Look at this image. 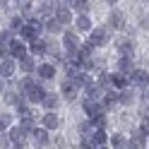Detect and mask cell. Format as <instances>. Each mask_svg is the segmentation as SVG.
Wrapping results in <instances>:
<instances>
[{"label":"cell","mask_w":149,"mask_h":149,"mask_svg":"<svg viewBox=\"0 0 149 149\" xmlns=\"http://www.w3.org/2000/svg\"><path fill=\"white\" fill-rule=\"evenodd\" d=\"M111 34H113V31H111L106 24H104V26H94V29L89 31V39H87V41L94 46V48H104V46L111 43Z\"/></svg>","instance_id":"6da1fadb"},{"label":"cell","mask_w":149,"mask_h":149,"mask_svg":"<svg viewBox=\"0 0 149 149\" xmlns=\"http://www.w3.org/2000/svg\"><path fill=\"white\" fill-rule=\"evenodd\" d=\"M106 26L111 31H125L127 29V19H125V12L123 10H111V15H108V22H106Z\"/></svg>","instance_id":"7a4b0ae2"},{"label":"cell","mask_w":149,"mask_h":149,"mask_svg":"<svg viewBox=\"0 0 149 149\" xmlns=\"http://www.w3.org/2000/svg\"><path fill=\"white\" fill-rule=\"evenodd\" d=\"M34 74L39 77V82H51V79H55V74H58V65H53L51 60L48 63H39Z\"/></svg>","instance_id":"3957f363"},{"label":"cell","mask_w":149,"mask_h":149,"mask_svg":"<svg viewBox=\"0 0 149 149\" xmlns=\"http://www.w3.org/2000/svg\"><path fill=\"white\" fill-rule=\"evenodd\" d=\"M130 84H132L135 89H147L149 87V70L135 68L132 72H130Z\"/></svg>","instance_id":"277c9868"},{"label":"cell","mask_w":149,"mask_h":149,"mask_svg":"<svg viewBox=\"0 0 149 149\" xmlns=\"http://www.w3.org/2000/svg\"><path fill=\"white\" fill-rule=\"evenodd\" d=\"M63 5V0H39V10H36V15L41 17V19H48V17L55 15V10Z\"/></svg>","instance_id":"5b68a950"},{"label":"cell","mask_w":149,"mask_h":149,"mask_svg":"<svg viewBox=\"0 0 149 149\" xmlns=\"http://www.w3.org/2000/svg\"><path fill=\"white\" fill-rule=\"evenodd\" d=\"M82 108H84V116H87L89 120H94L96 116L106 113L104 104H101V101H94V99H84V101H82Z\"/></svg>","instance_id":"8992f818"},{"label":"cell","mask_w":149,"mask_h":149,"mask_svg":"<svg viewBox=\"0 0 149 149\" xmlns=\"http://www.w3.org/2000/svg\"><path fill=\"white\" fill-rule=\"evenodd\" d=\"M60 96H63L65 101H74V99L79 96V87L74 84L72 79L63 77V82H60Z\"/></svg>","instance_id":"52a82bcc"},{"label":"cell","mask_w":149,"mask_h":149,"mask_svg":"<svg viewBox=\"0 0 149 149\" xmlns=\"http://www.w3.org/2000/svg\"><path fill=\"white\" fill-rule=\"evenodd\" d=\"M116 48H118V55H135L137 43L130 36H120V39H116Z\"/></svg>","instance_id":"ba28073f"},{"label":"cell","mask_w":149,"mask_h":149,"mask_svg":"<svg viewBox=\"0 0 149 149\" xmlns=\"http://www.w3.org/2000/svg\"><path fill=\"white\" fill-rule=\"evenodd\" d=\"M10 55L15 60H22V58H26V55H29V43L26 41H22L19 36H17V39L10 43Z\"/></svg>","instance_id":"9c48e42d"},{"label":"cell","mask_w":149,"mask_h":149,"mask_svg":"<svg viewBox=\"0 0 149 149\" xmlns=\"http://www.w3.org/2000/svg\"><path fill=\"white\" fill-rule=\"evenodd\" d=\"M53 17H55V19H58V22L65 26V29H68V26L74 22V12H72V7H70V5H65V3L58 7V10H55V15H53Z\"/></svg>","instance_id":"30bf717a"},{"label":"cell","mask_w":149,"mask_h":149,"mask_svg":"<svg viewBox=\"0 0 149 149\" xmlns=\"http://www.w3.org/2000/svg\"><path fill=\"white\" fill-rule=\"evenodd\" d=\"M31 142L34 147H39V149H46L51 144V132L46 127H34V132H31Z\"/></svg>","instance_id":"8fae6325"},{"label":"cell","mask_w":149,"mask_h":149,"mask_svg":"<svg viewBox=\"0 0 149 149\" xmlns=\"http://www.w3.org/2000/svg\"><path fill=\"white\" fill-rule=\"evenodd\" d=\"M74 31L77 34H89L91 29H94V22H91L89 15H74Z\"/></svg>","instance_id":"7c38bea8"},{"label":"cell","mask_w":149,"mask_h":149,"mask_svg":"<svg viewBox=\"0 0 149 149\" xmlns=\"http://www.w3.org/2000/svg\"><path fill=\"white\" fill-rule=\"evenodd\" d=\"M41 127H46L48 132H55V130L60 127V118L55 111H46V113L41 116Z\"/></svg>","instance_id":"4fadbf2b"},{"label":"cell","mask_w":149,"mask_h":149,"mask_svg":"<svg viewBox=\"0 0 149 149\" xmlns=\"http://www.w3.org/2000/svg\"><path fill=\"white\" fill-rule=\"evenodd\" d=\"M111 87H113L116 91H123V89H127V87H132L130 84V74H123V72H111Z\"/></svg>","instance_id":"5bb4252c"},{"label":"cell","mask_w":149,"mask_h":149,"mask_svg":"<svg viewBox=\"0 0 149 149\" xmlns=\"http://www.w3.org/2000/svg\"><path fill=\"white\" fill-rule=\"evenodd\" d=\"M17 70V60L15 58H5L0 60V79H12Z\"/></svg>","instance_id":"9a60e30c"},{"label":"cell","mask_w":149,"mask_h":149,"mask_svg":"<svg viewBox=\"0 0 149 149\" xmlns=\"http://www.w3.org/2000/svg\"><path fill=\"white\" fill-rule=\"evenodd\" d=\"M46 48H48V43H46L43 36H36L34 41H29V53L34 55V58H43V55H46Z\"/></svg>","instance_id":"2e32d148"},{"label":"cell","mask_w":149,"mask_h":149,"mask_svg":"<svg viewBox=\"0 0 149 149\" xmlns=\"http://www.w3.org/2000/svg\"><path fill=\"white\" fill-rule=\"evenodd\" d=\"M135 101H137L135 87H127V89H123V91H118V106H132Z\"/></svg>","instance_id":"e0dca14e"},{"label":"cell","mask_w":149,"mask_h":149,"mask_svg":"<svg viewBox=\"0 0 149 149\" xmlns=\"http://www.w3.org/2000/svg\"><path fill=\"white\" fill-rule=\"evenodd\" d=\"M7 137H10L12 144H19V142H26L29 132H26V130H22V125H12L10 130H7Z\"/></svg>","instance_id":"ac0fdd59"},{"label":"cell","mask_w":149,"mask_h":149,"mask_svg":"<svg viewBox=\"0 0 149 149\" xmlns=\"http://www.w3.org/2000/svg\"><path fill=\"white\" fill-rule=\"evenodd\" d=\"M3 101H5L7 106H17L19 101H24V94H22L19 89H5L3 91Z\"/></svg>","instance_id":"d6986e66"},{"label":"cell","mask_w":149,"mask_h":149,"mask_svg":"<svg viewBox=\"0 0 149 149\" xmlns=\"http://www.w3.org/2000/svg\"><path fill=\"white\" fill-rule=\"evenodd\" d=\"M36 65H39V63L34 60V55H31V53L26 55V58L17 60V68H19V70H22L24 74H34V72H36Z\"/></svg>","instance_id":"ffe728a7"},{"label":"cell","mask_w":149,"mask_h":149,"mask_svg":"<svg viewBox=\"0 0 149 149\" xmlns=\"http://www.w3.org/2000/svg\"><path fill=\"white\" fill-rule=\"evenodd\" d=\"M116 70H118V72H123V74H130V72L135 70L132 55H118V65H116Z\"/></svg>","instance_id":"44dd1931"},{"label":"cell","mask_w":149,"mask_h":149,"mask_svg":"<svg viewBox=\"0 0 149 149\" xmlns=\"http://www.w3.org/2000/svg\"><path fill=\"white\" fill-rule=\"evenodd\" d=\"M130 142H132L135 147H139V149H147V142H149V139H147V135L142 132V130H139V127H135V130H130Z\"/></svg>","instance_id":"7402d4cb"},{"label":"cell","mask_w":149,"mask_h":149,"mask_svg":"<svg viewBox=\"0 0 149 149\" xmlns=\"http://www.w3.org/2000/svg\"><path fill=\"white\" fill-rule=\"evenodd\" d=\"M60 91H58V94H55V91H48V94H46V99H43V108L46 111H58V106H60Z\"/></svg>","instance_id":"603a6c76"},{"label":"cell","mask_w":149,"mask_h":149,"mask_svg":"<svg viewBox=\"0 0 149 149\" xmlns=\"http://www.w3.org/2000/svg\"><path fill=\"white\" fill-rule=\"evenodd\" d=\"M43 31L46 34H63L65 26L55 19V17H48V19H43Z\"/></svg>","instance_id":"cb8c5ba5"},{"label":"cell","mask_w":149,"mask_h":149,"mask_svg":"<svg viewBox=\"0 0 149 149\" xmlns=\"http://www.w3.org/2000/svg\"><path fill=\"white\" fill-rule=\"evenodd\" d=\"M125 144H127V135H123V132H111V137H108V147H111V149H125Z\"/></svg>","instance_id":"d4e9b609"},{"label":"cell","mask_w":149,"mask_h":149,"mask_svg":"<svg viewBox=\"0 0 149 149\" xmlns=\"http://www.w3.org/2000/svg\"><path fill=\"white\" fill-rule=\"evenodd\" d=\"M101 104H104V108L108 111V108H113V106H118V91L111 87V89H106L104 91V99H101Z\"/></svg>","instance_id":"484cf974"},{"label":"cell","mask_w":149,"mask_h":149,"mask_svg":"<svg viewBox=\"0 0 149 149\" xmlns=\"http://www.w3.org/2000/svg\"><path fill=\"white\" fill-rule=\"evenodd\" d=\"M17 36H19L22 41H26V43H29V41H34V39H36L39 34H36V29H34L31 24H26V22H24V26H22L19 31H17Z\"/></svg>","instance_id":"4316f807"},{"label":"cell","mask_w":149,"mask_h":149,"mask_svg":"<svg viewBox=\"0 0 149 149\" xmlns=\"http://www.w3.org/2000/svg\"><path fill=\"white\" fill-rule=\"evenodd\" d=\"M94 123H91V120L87 118L84 120V123H79V127H77V132H79V137H91V135H94Z\"/></svg>","instance_id":"83f0119b"},{"label":"cell","mask_w":149,"mask_h":149,"mask_svg":"<svg viewBox=\"0 0 149 149\" xmlns=\"http://www.w3.org/2000/svg\"><path fill=\"white\" fill-rule=\"evenodd\" d=\"M108 130H94V135H91V139H94V144L96 147H104V144H108Z\"/></svg>","instance_id":"f1b7e54d"},{"label":"cell","mask_w":149,"mask_h":149,"mask_svg":"<svg viewBox=\"0 0 149 149\" xmlns=\"http://www.w3.org/2000/svg\"><path fill=\"white\" fill-rule=\"evenodd\" d=\"M15 125V116H10V113H0V132H7Z\"/></svg>","instance_id":"f546056e"},{"label":"cell","mask_w":149,"mask_h":149,"mask_svg":"<svg viewBox=\"0 0 149 149\" xmlns=\"http://www.w3.org/2000/svg\"><path fill=\"white\" fill-rule=\"evenodd\" d=\"M19 125H22V130H26V132H34V127H36V120H34V113L31 116H24V118H19Z\"/></svg>","instance_id":"4dcf8cb0"},{"label":"cell","mask_w":149,"mask_h":149,"mask_svg":"<svg viewBox=\"0 0 149 149\" xmlns=\"http://www.w3.org/2000/svg\"><path fill=\"white\" fill-rule=\"evenodd\" d=\"M24 22H26V17H22V15H15L12 19H10V24H7V29H12V31L17 34V31H19L22 26H24Z\"/></svg>","instance_id":"1f68e13d"},{"label":"cell","mask_w":149,"mask_h":149,"mask_svg":"<svg viewBox=\"0 0 149 149\" xmlns=\"http://www.w3.org/2000/svg\"><path fill=\"white\" fill-rule=\"evenodd\" d=\"M91 123H94L96 130H108V116H106V113H101V116H96L94 120H91Z\"/></svg>","instance_id":"d6a6232c"},{"label":"cell","mask_w":149,"mask_h":149,"mask_svg":"<svg viewBox=\"0 0 149 149\" xmlns=\"http://www.w3.org/2000/svg\"><path fill=\"white\" fill-rule=\"evenodd\" d=\"M15 39H17V34L12 29H3L0 31V43H12Z\"/></svg>","instance_id":"836d02e7"},{"label":"cell","mask_w":149,"mask_h":149,"mask_svg":"<svg viewBox=\"0 0 149 149\" xmlns=\"http://www.w3.org/2000/svg\"><path fill=\"white\" fill-rule=\"evenodd\" d=\"M79 149H96V144L91 137H79Z\"/></svg>","instance_id":"e575fe53"},{"label":"cell","mask_w":149,"mask_h":149,"mask_svg":"<svg viewBox=\"0 0 149 149\" xmlns=\"http://www.w3.org/2000/svg\"><path fill=\"white\" fill-rule=\"evenodd\" d=\"M5 147H12V142L7 137V132H0V149H5Z\"/></svg>","instance_id":"d590c367"},{"label":"cell","mask_w":149,"mask_h":149,"mask_svg":"<svg viewBox=\"0 0 149 149\" xmlns=\"http://www.w3.org/2000/svg\"><path fill=\"white\" fill-rule=\"evenodd\" d=\"M139 130H142V132L147 135V139H149V118H142V120H139Z\"/></svg>","instance_id":"8d00e7d4"},{"label":"cell","mask_w":149,"mask_h":149,"mask_svg":"<svg viewBox=\"0 0 149 149\" xmlns=\"http://www.w3.org/2000/svg\"><path fill=\"white\" fill-rule=\"evenodd\" d=\"M10 149H29V144H26V142H19V144H12Z\"/></svg>","instance_id":"74e56055"},{"label":"cell","mask_w":149,"mask_h":149,"mask_svg":"<svg viewBox=\"0 0 149 149\" xmlns=\"http://www.w3.org/2000/svg\"><path fill=\"white\" fill-rule=\"evenodd\" d=\"M10 3H12V0H0V7H7Z\"/></svg>","instance_id":"f35d334b"},{"label":"cell","mask_w":149,"mask_h":149,"mask_svg":"<svg viewBox=\"0 0 149 149\" xmlns=\"http://www.w3.org/2000/svg\"><path fill=\"white\" fill-rule=\"evenodd\" d=\"M106 3H108V5H118L120 0H106Z\"/></svg>","instance_id":"ab89813d"},{"label":"cell","mask_w":149,"mask_h":149,"mask_svg":"<svg viewBox=\"0 0 149 149\" xmlns=\"http://www.w3.org/2000/svg\"><path fill=\"white\" fill-rule=\"evenodd\" d=\"M144 99H147V101H149V87H147V89H144Z\"/></svg>","instance_id":"60d3db41"},{"label":"cell","mask_w":149,"mask_h":149,"mask_svg":"<svg viewBox=\"0 0 149 149\" xmlns=\"http://www.w3.org/2000/svg\"><path fill=\"white\" fill-rule=\"evenodd\" d=\"M15 3H19V5H24V3H31V0H15Z\"/></svg>","instance_id":"b9f144b4"},{"label":"cell","mask_w":149,"mask_h":149,"mask_svg":"<svg viewBox=\"0 0 149 149\" xmlns=\"http://www.w3.org/2000/svg\"><path fill=\"white\" fill-rule=\"evenodd\" d=\"M96 149H111V147H108V144H104V147H96Z\"/></svg>","instance_id":"7bdbcfd3"}]
</instances>
